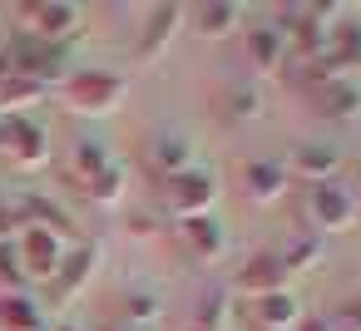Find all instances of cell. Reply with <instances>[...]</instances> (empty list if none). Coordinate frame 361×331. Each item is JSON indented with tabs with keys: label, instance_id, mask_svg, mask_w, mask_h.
<instances>
[{
	"label": "cell",
	"instance_id": "d4e9b609",
	"mask_svg": "<svg viewBox=\"0 0 361 331\" xmlns=\"http://www.w3.org/2000/svg\"><path fill=\"white\" fill-rule=\"evenodd\" d=\"M0 282H6V287L25 282V272H20V257H16V242H0Z\"/></svg>",
	"mask_w": 361,
	"mask_h": 331
},
{
	"label": "cell",
	"instance_id": "5bb4252c",
	"mask_svg": "<svg viewBox=\"0 0 361 331\" xmlns=\"http://www.w3.org/2000/svg\"><path fill=\"white\" fill-rule=\"evenodd\" d=\"M94 272H99V247H94V242L70 247V252H65V262H60V272H55V282H50L55 301H70V296H75Z\"/></svg>",
	"mask_w": 361,
	"mask_h": 331
},
{
	"label": "cell",
	"instance_id": "ba28073f",
	"mask_svg": "<svg viewBox=\"0 0 361 331\" xmlns=\"http://www.w3.org/2000/svg\"><path fill=\"white\" fill-rule=\"evenodd\" d=\"M312 109L331 124H346V119H361V80L356 75H331V80H317L312 85Z\"/></svg>",
	"mask_w": 361,
	"mask_h": 331
},
{
	"label": "cell",
	"instance_id": "7c38bea8",
	"mask_svg": "<svg viewBox=\"0 0 361 331\" xmlns=\"http://www.w3.org/2000/svg\"><path fill=\"white\" fill-rule=\"evenodd\" d=\"M287 188H292V178H287L282 163H272V158H247L243 163V198L247 203L272 208L277 198H287Z\"/></svg>",
	"mask_w": 361,
	"mask_h": 331
},
{
	"label": "cell",
	"instance_id": "ac0fdd59",
	"mask_svg": "<svg viewBox=\"0 0 361 331\" xmlns=\"http://www.w3.org/2000/svg\"><path fill=\"white\" fill-rule=\"evenodd\" d=\"M243 6H233V0H218V6H198L193 11V30L203 35V40H223V35H233L238 25H243Z\"/></svg>",
	"mask_w": 361,
	"mask_h": 331
},
{
	"label": "cell",
	"instance_id": "603a6c76",
	"mask_svg": "<svg viewBox=\"0 0 361 331\" xmlns=\"http://www.w3.org/2000/svg\"><path fill=\"white\" fill-rule=\"evenodd\" d=\"M124 316H129V326H144V331H154V321L164 316V301H159V292H149V287H129V292H124Z\"/></svg>",
	"mask_w": 361,
	"mask_h": 331
},
{
	"label": "cell",
	"instance_id": "44dd1931",
	"mask_svg": "<svg viewBox=\"0 0 361 331\" xmlns=\"http://www.w3.org/2000/svg\"><path fill=\"white\" fill-rule=\"evenodd\" d=\"M228 316H233V301H228V292H203V296L193 301L188 331H228Z\"/></svg>",
	"mask_w": 361,
	"mask_h": 331
},
{
	"label": "cell",
	"instance_id": "9c48e42d",
	"mask_svg": "<svg viewBox=\"0 0 361 331\" xmlns=\"http://www.w3.org/2000/svg\"><path fill=\"white\" fill-rule=\"evenodd\" d=\"M144 163H149L154 178H173V173L193 168V144H188V134H183V129H159V134H149V139H144Z\"/></svg>",
	"mask_w": 361,
	"mask_h": 331
},
{
	"label": "cell",
	"instance_id": "cb8c5ba5",
	"mask_svg": "<svg viewBox=\"0 0 361 331\" xmlns=\"http://www.w3.org/2000/svg\"><path fill=\"white\" fill-rule=\"evenodd\" d=\"M124 183H129V178H124V168H119V163H109L99 178H90V183H85V198H90L94 208H114V203L124 198Z\"/></svg>",
	"mask_w": 361,
	"mask_h": 331
},
{
	"label": "cell",
	"instance_id": "4316f807",
	"mask_svg": "<svg viewBox=\"0 0 361 331\" xmlns=\"http://www.w3.org/2000/svg\"><path fill=\"white\" fill-rule=\"evenodd\" d=\"M297 331H336V321H326V316H302Z\"/></svg>",
	"mask_w": 361,
	"mask_h": 331
},
{
	"label": "cell",
	"instance_id": "ffe728a7",
	"mask_svg": "<svg viewBox=\"0 0 361 331\" xmlns=\"http://www.w3.org/2000/svg\"><path fill=\"white\" fill-rule=\"evenodd\" d=\"M109 163H114V158H109V149H104L99 139H80V144H75V154H70V178L85 188V183H90V178H99Z\"/></svg>",
	"mask_w": 361,
	"mask_h": 331
},
{
	"label": "cell",
	"instance_id": "30bf717a",
	"mask_svg": "<svg viewBox=\"0 0 361 331\" xmlns=\"http://www.w3.org/2000/svg\"><path fill=\"white\" fill-rule=\"evenodd\" d=\"M173 237H178V247H183L188 257H198V262H213V257L228 252V227H223V218H213V213L173 223Z\"/></svg>",
	"mask_w": 361,
	"mask_h": 331
},
{
	"label": "cell",
	"instance_id": "3957f363",
	"mask_svg": "<svg viewBox=\"0 0 361 331\" xmlns=\"http://www.w3.org/2000/svg\"><path fill=\"white\" fill-rule=\"evenodd\" d=\"M60 89H65V104H70L75 114L99 119V114H114V109H119V99H124V75H109V70H75Z\"/></svg>",
	"mask_w": 361,
	"mask_h": 331
},
{
	"label": "cell",
	"instance_id": "52a82bcc",
	"mask_svg": "<svg viewBox=\"0 0 361 331\" xmlns=\"http://www.w3.org/2000/svg\"><path fill=\"white\" fill-rule=\"evenodd\" d=\"M302 296L277 287V292H262V296H247V326L252 331H297L302 326Z\"/></svg>",
	"mask_w": 361,
	"mask_h": 331
},
{
	"label": "cell",
	"instance_id": "f546056e",
	"mask_svg": "<svg viewBox=\"0 0 361 331\" xmlns=\"http://www.w3.org/2000/svg\"><path fill=\"white\" fill-rule=\"evenodd\" d=\"M55 331H80V326H55Z\"/></svg>",
	"mask_w": 361,
	"mask_h": 331
},
{
	"label": "cell",
	"instance_id": "9a60e30c",
	"mask_svg": "<svg viewBox=\"0 0 361 331\" xmlns=\"http://www.w3.org/2000/svg\"><path fill=\"white\" fill-rule=\"evenodd\" d=\"M247 60H252V70H257V75L282 70V60H287V35H282L272 20L247 25Z\"/></svg>",
	"mask_w": 361,
	"mask_h": 331
},
{
	"label": "cell",
	"instance_id": "277c9868",
	"mask_svg": "<svg viewBox=\"0 0 361 331\" xmlns=\"http://www.w3.org/2000/svg\"><path fill=\"white\" fill-rule=\"evenodd\" d=\"M0 154H6L20 173L50 163V129L25 119V114H0Z\"/></svg>",
	"mask_w": 361,
	"mask_h": 331
},
{
	"label": "cell",
	"instance_id": "8992f818",
	"mask_svg": "<svg viewBox=\"0 0 361 331\" xmlns=\"http://www.w3.org/2000/svg\"><path fill=\"white\" fill-rule=\"evenodd\" d=\"M16 15L30 30V40H40V45H65L85 20V11L70 6V0H35V6H20Z\"/></svg>",
	"mask_w": 361,
	"mask_h": 331
},
{
	"label": "cell",
	"instance_id": "83f0119b",
	"mask_svg": "<svg viewBox=\"0 0 361 331\" xmlns=\"http://www.w3.org/2000/svg\"><path fill=\"white\" fill-rule=\"evenodd\" d=\"M346 173H351V183H346V188L361 198V158H356V163H346Z\"/></svg>",
	"mask_w": 361,
	"mask_h": 331
},
{
	"label": "cell",
	"instance_id": "8fae6325",
	"mask_svg": "<svg viewBox=\"0 0 361 331\" xmlns=\"http://www.w3.org/2000/svg\"><path fill=\"white\" fill-rule=\"evenodd\" d=\"M183 6H154L149 11V20H144V30H139V45H134V55H139V65H154L164 50H169V40L183 30Z\"/></svg>",
	"mask_w": 361,
	"mask_h": 331
},
{
	"label": "cell",
	"instance_id": "4fadbf2b",
	"mask_svg": "<svg viewBox=\"0 0 361 331\" xmlns=\"http://www.w3.org/2000/svg\"><path fill=\"white\" fill-rule=\"evenodd\" d=\"M287 178H302L307 188L312 183H326V178H336V168H341V154L322 139V144H297L292 154H287Z\"/></svg>",
	"mask_w": 361,
	"mask_h": 331
},
{
	"label": "cell",
	"instance_id": "5b68a950",
	"mask_svg": "<svg viewBox=\"0 0 361 331\" xmlns=\"http://www.w3.org/2000/svg\"><path fill=\"white\" fill-rule=\"evenodd\" d=\"M65 252H70V242H65V237H55V232H50V227H40V223H25V227L16 232V257H20L25 282H55V272H60Z\"/></svg>",
	"mask_w": 361,
	"mask_h": 331
},
{
	"label": "cell",
	"instance_id": "484cf974",
	"mask_svg": "<svg viewBox=\"0 0 361 331\" xmlns=\"http://www.w3.org/2000/svg\"><path fill=\"white\" fill-rule=\"evenodd\" d=\"M331 321H336V331H361V296H351Z\"/></svg>",
	"mask_w": 361,
	"mask_h": 331
},
{
	"label": "cell",
	"instance_id": "7402d4cb",
	"mask_svg": "<svg viewBox=\"0 0 361 331\" xmlns=\"http://www.w3.org/2000/svg\"><path fill=\"white\" fill-rule=\"evenodd\" d=\"M317 252H322V237H317V232H302V237H292V242L277 247V262H282V272L292 277V272H312V267H317Z\"/></svg>",
	"mask_w": 361,
	"mask_h": 331
},
{
	"label": "cell",
	"instance_id": "f1b7e54d",
	"mask_svg": "<svg viewBox=\"0 0 361 331\" xmlns=\"http://www.w3.org/2000/svg\"><path fill=\"white\" fill-rule=\"evenodd\" d=\"M114 331H144V326H129V321H124V326H114Z\"/></svg>",
	"mask_w": 361,
	"mask_h": 331
},
{
	"label": "cell",
	"instance_id": "2e32d148",
	"mask_svg": "<svg viewBox=\"0 0 361 331\" xmlns=\"http://www.w3.org/2000/svg\"><path fill=\"white\" fill-rule=\"evenodd\" d=\"M238 287H243L247 296H262V292L287 287V272H282L277 252H257L252 262H243V267H238Z\"/></svg>",
	"mask_w": 361,
	"mask_h": 331
},
{
	"label": "cell",
	"instance_id": "e0dca14e",
	"mask_svg": "<svg viewBox=\"0 0 361 331\" xmlns=\"http://www.w3.org/2000/svg\"><path fill=\"white\" fill-rule=\"evenodd\" d=\"M218 114H223L228 124H247V119H257V114H262V89L247 85V80L223 85V94H218Z\"/></svg>",
	"mask_w": 361,
	"mask_h": 331
},
{
	"label": "cell",
	"instance_id": "6da1fadb",
	"mask_svg": "<svg viewBox=\"0 0 361 331\" xmlns=\"http://www.w3.org/2000/svg\"><path fill=\"white\" fill-rule=\"evenodd\" d=\"M218 193H223V183H218V173L203 168V163H193V168L164 178V208H169L173 223H183V218H203V213L218 203Z\"/></svg>",
	"mask_w": 361,
	"mask_h": 331
},
{
	"label": "cell",
	"instance_id": "7a4b0ae2",
	"mask_svg": "<svg viewBox=\"0 0 361 331\" xmlns=\"http://www.w3.org/2000/svg\"><path fill=\"white\" fill-rule=\"evenodd\" d=\"M307 218H312V232H351L356 218H361V198L341 183V178H326V183H312L307 188Z\"/></svg>",
	"mask_w": 361,
	"mask_h": 331
},
{
	"label": "cell",
	"instance_id": "d6986e66",
	"mask_svg": "<svg viewBox=\"0 0 361 331\" xmlns=\"http://www.w3.org/2000/svg\"><path fill=\"white\" fill-rule=\"evenodd\" d=\"M0 331H40V306H35V296L0 292Z\"/></svg>",
	"mask_w": 361,
	"mask_h": 331
}]
</instances>
